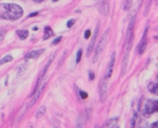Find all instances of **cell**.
<instances>
[{"instance_id":"6da1fadb","label":"cell","mask_w":158,"mask_h":128,"mask_svg":"<svg viewBox=\"0 0 158 128\" xmlns=\"http://www.w3.org/2000/svg\"><path fill=\"white\" fill-rule=\"evenodd\" d=\"M23 15V9L15 3H1L0 5V18L3 20L15 21Z\"/></svg>"},{"instance_id":"7a4b0ae2","label":"cell","mask_w":158,"mask_h":128,"mask_svg":"<svg viewBox=\"0 0 158 128\" xmlns=\"http://www.w3.org/2000/svg\"><path fill=\"white\" fill-rule=\"evenodd\" d=\"M108 34H110V28H107V31L102 35L101 39L99 40L98 42L97 47H95V52H94V58H93V62H97L98 59L100 58L101 53L103 52L104 48H105V45H106V41H107V37H108Z\"/></svg>"},{"instance_id":"3957f363","label":"cell","mask_w":158,"mask_h":128,"mask_svg":"<svg viewBox=\"0 0 158 128\" xmlns=\"http://www.w3.org/2000/svg\"><path fill=\"white\" fill-rule=\"evenodd\" d=\"M47 85V82L46 80H41L39 79L37 82V84H36V87H35V91H34V97H33V100L31 101V103H29V106L34 105V104L36 103V101L38 100V98L41 96L42 91H44V87H46Z\"/></svg>"},{"instance_id":"277c9868","label":"cell","mask_w":158,"mask_h":128,"mask_svg":"<svg viewBox=\"0 0 158 128\" xmlns=\"http://www.w3.org/2000/svg\"><path fill=\"white\" fill-rule=\"evenodd\" d=\"M154 112H158V100H148L145 103L144 113L146 115L153 114Z\"/></svg>"},{"instance_id":"5b68a950","label":"cell","mask_w":158,"mask_h":128,"mask_svg":"<svg viewBox=\"0 0 158 128\" xmlns=\"http://www.w3.org/2000/svg\"><path fill=\"white\" fill-rule=\"evenodd\" d=\"M99 95H100V100L102 102L105 101L106 96H107V83L105 82V77L100 82L99 85Z\"/></svg>"},{"instance_id":"8992f818","label":"cell","mask_w":158,"mask_h":128,"mask_svg":"<svg viewBox=\"0 0 158 128\" xmlns=\"http://www.w3.org/2000/svg\"><path fill=\"white\" fill-rule=\"evenodd\" d=\"M99 28H100V24L98 23L97 24V27H95V31H94V34H93L92 38H91V41L88 46V49H87V55H90L92 53L93 49H94V45H95V41H97V37H98V33H99Z\"/></svg>"},{"instance_id":"52a82bcc","label":"cell","mask_w":158,"mask_h":128,"mask_svg":"<svg viewBox=\"0 0 158 128\" xmlns=\"http://www.w3.org/2000/svg\"><path fill=\"white\" fill-rule=\"evenodd\" d=\"M146 31H147V29H145L144 34H143L142 39H141V41L139 42V46H138V53H139V54H143V53H144V51H145V48H146V46H147Z\"/></svg>"},{"instance_id":"ba28073f","label":"cell","mask_w":158,"mask_h":128,"mask_svg":"<svg viewBox=\"0 0 158 128\" xmlns=\"http://www.w3.org/2000/svg\"><path fill=\"white\" fill-rule=\"evenodd\" d=\"M115 59H116V52H113L112 55H110V63H108V69H107V72H106V75H105V78H110L112 76V73H113V67H114V64H115Z\"/></svg>"},{"instance_id":"9c48e42d","label":"cell","mask_w":158,"mask_h":128,"mask_svg":"<svg viewBox=\"0 0 158 128\" xmlns=\"http://www.w3.org/2000/svg\"><path fill=\"white\" fill-rule=\"evenodd\" d=\"M85 122H86V118H85V113L80 112L76 117L75 127L76 128H85Z\"/></svg>"},{"instance_id":"30bf717a","label":"cell","mask_w":158,"mask_h":128,"mask_svg":"<svg viewBox=\"0 0 158 128\" xmlns=\"http://www.w3.org/2000/svg\"><path fill=\"white\" fill-rule=\"evenodd\" d=\"M98 10H99L100 13L103 14V15H107V14L110 13V6H108V3L105 2V1H102V2H100V5L98 6Z\"/></svg>"},{"instance_id":"8fae6325","label":"cell","mask_w":158,"mask_h":128,"mask_svg":"<svg viewBox=\"0 0 158 128\" xmlns=\"http://www.w3.org/2000/svg\"><path fill=\"white\" fill-rule=\"evenodd\" d=\"M44 52V49H39V50L31 51L26 54V59H37L39 55H41Z\"/></svg>"},{"instance_id":"7c38bea8","label":"cell","mask_w":158,"mask_h":128,"mask_svg":"<svg viewBox=\"0 0 158 128\" xmlns=\"http://www.w3.org/2000/svg\"><path fill=\"white\" fill-rule=\"evenodd\" d=\"M27 108H29V104H24V105H22V108L20 109V111H19L18 115H16V123L18 122H20L21 119L23 118V116L25 115V113H26L27 111Z\"/></svg>"},{"instance_id":"4fadbf2b","label":"cell","mask_w":158,"mask_h":128,"mask_svg":"<svg viewBox=\"0 0 158 128\" xmlns=\"http://www.w3.org/2000/svg\"><path fill=\"white\" fill-rule=\"evenodd\" d=\"M54 57H55V52H54V53H52V55H51V57H50V59L48 60V62H47V64H46V65H44V70H42V71H41V77H44V76L47 74V72H48L49 67H50V65H51V64H52L53 60H54Z\"/></svg>"},{"instance_id":"5bb4252c","label":"cell","mask_w":158,"mask_h":128,"mask_svg":"<svg viewBox=\"0 0 158 128\" xmlns=\"http://www.w3.org/2000/svg\"><path fill=\"white\" fill-rule=\"evenodd\" d=\"M128 60H129V52H126L125 58H123V69H121V76L125 75V74H126V71H127Z\"/></svg>"},{"instance_id":"9a60e30c","label":"cell","mask_w":158,"mask_h":128,"mask_svg":"<svg viewBox=\"0 0 158 128\" xmlns=\"http://www.w3.org/2000/svg\"><path fill=\"white\" fill-rule=\"evenodd\" d=\"M53 36V31L51 29L50 26H46L44 27V40H47L49 39L50 37H52Z\"/></svg>"},{"instance_id":"2e32d148","label":"cell","mask_w":158,"mask_h":128,"mask_svg":"<svg viewBox=\"0 0 158 128\" xmlns=\"http://www.w3.org/2000/svg\"><path fill=\"white\" fill-rule=\"evenodd\" d=\"M148 89L152 93L158 96V83H151L148 85Z\"/></svg>"},{"instance_id":"e0dca14e","label":"cell","mask_w":158,"mask_h":128,"mask_svg":"<svg viewBox=\"0 0 158 128\" xmlns=\"http://www.w3.org/2000/svg\"><path fill=\"white\" fill-rule=\"evenodd\" d=\"M16 34H18V36L20 37V39H23V40L28 37V31H27V29H19V31H16Z\"/></svg>"},{"instance_id":"ac0fdd59","label":"cell","mask_w":158,"mask_h":128,"mask_svg":"<svg viewBox=\"0 0 158 128\" xmlns=\"http://www.w3.org/2000/svg\"><path fill=\"white\" fill-rule=\"evenodd\" d=\"M116 122H117V117L108 119L105 123V125L103 126V128H114L115 126H116Z\"/></svg>"},{"instance_id":"d6986e66","label":"cell","mask_w":158,"mask_h":128,"mask_svg":"<svg viewBox=\"0 0 158 128\" xmlns=\"http://www.w3.org/2000/svg\"><path fill=\"white\" fill-rule=\"evenodd\" d=\"M46 106L44 105H42V106H40L39 109L37 110V112H36V118H40L41 116H44V113H46Z\"/></svg>"},{"instance_id":"ffe728a7","label":"cell","mask_w":158,"mask_h":128,"mask_svg":"<svg viewBox=\"0 0 158 128\" xmlns=\"http://www.w3.org/2000/svg\"><path fill=\"white\" fill-rule=\"evenodd\" d=\"M12 60H13V57H12V55H10V54L6 55L5 58H2V59L0 60V65H2V64H5V63H8V62H11Z\"/></svg>"},{"instance_id":"44dd1931","label":"cell","mask_w":158,"mask_h":128,"mask_svg":"<svg viewBox=\"0 0 158 128\" xmlns=\"http://www.w3.org/2000/svg\"><path fill=\"white\" fill-rule=\"evenodd\" d=\"M131 5H132V1H123V10H129V8L131 7Z\"/></svg>"},{"instance_id":"7402d4cb","label":"cell","mask_w":158,"mask_h":128,"mask_svg":"<svg viewBox=\"0 0 158 128\" xmlns=\"http://www.w3.org/2000/svg\"><path fill=\"white\" fill-rule=\"evenodd\" d=\"M81 55H82V50L80 49V50H78V52H77L76 63H79V62H80V59H81Z\"/></svg>"},{"instance_id":"603a6c76","label":"cell","mask_w":158,"mask_h":128,"mask_svg":"<svg viewBox=\"0 0 158 128\" xmlns=\"http://www.w3.org/2000/svg\"><path fill=\"white\" fill-rule=\"evenodd\" d=\"M65 55H66V51H64L63 52V54H62V57H61V60H60V62H59V65H57V67H61V65H62V63L64 62V59H65Z\"/></svg>"},{"instance_id":"cb8c5ba5","label":"cell","mask_w":158,"mask_h":128,"mask_svg":"<svg viewBox=\"0 0 158 128\" xmlns=\"http://www.w3.org/2000/svg\"><path fill=\"white\" fill-rule=\"evenodd\" d=\"M5 36H6V31L5 29H0V41L5 39Z\"/></svg>"},{"instance_id":"d4e9b609","label":"cell","mask_w":158,"mask_h":128,"mask_svg":"<svg viewBox=\"0 0 158 128\" xmlns=\"http://www.w3.org/2000/svg\"><path fill=\"white\" fill-rule=\"evenodd\" d=\"M135 119H136V113L134 112V117L131 119V128H134V126H135Z\"/></svg>"},{"instance_id":"484cf974","label":"cell","mask_w":158,"mask_h":128,"mask_svg":"<svg viewBox=\"0 0 158 128\" xmlns=\"http://www.w3.org/2000/svg\"><path fill=\"white\" fill-rule=\"evenodd\" d=\"M63 39L62 38V36H60V37H57V38H55L54 40H53V42H52V45H57L59 42H61V40Z\"/></svg>"},{"instance_id":"4316f807","label":"cell","mask_w":158,"mask_h":128,"mask_svg":"<svg viewBox=\"0 0 158 128\" xmlns=\"http://www.w3.org/2000/svg\"><path fill=\"white\" fill-rule=\"evenodd\" d=\"M79 95H80V97H81L82 99H86V98L88 97L87 92H85V91H82V90H79Z\"/></svg>"},{"instance_id":"83f0119b","label":"cell","mask_w":158,"mask_h":128,"mask_svg":"<svg viewBox=\"0 0 158 128\" xmlns=\"http://www.w3.org/2000/svg\"><path fill=\"white\" fill-rule=\"evenodd\" d=\"M74 24H75V20H73V19H72V20L68 21L67 24H66V25H67V27H68V28H69V27H72Z\"/></svg>"},{"instance_id":"f1b7e54d","label":"cell","mask_w":158,"mask_h":128,"mask_svg":"<svg viewBox=\"0 0 158 128\" xmlns=\"http://www.w3.org/2000/svg\"><path fill=\"white\" fill-rule=\"evenodd\" d=\"M90 36H91V31H90V29H87L86 33H85V38H86V39H88Z\"/></svg>"},{"instance_id":"f546056e","label":"cell","mask_w":158,"mask_h":128,"mask_svg":"<svg viewBox=\"0 0 158 128\" xmlns=\"http://www.w3.org/2000/svg\"><path fill=\"white\" fill-rule=\"evenodd\" d=\"M89 78H90V80H93L94 79V73L93 72H89Z\"/></svg>"},{"instance_id":"4dcf8cb0","label":"cell","mask_w":158,"mask_h":128,"mask_svg":"<svg viewBox=\"0 0 158 128\" xmlns=\"http://www.w3.org/2000/svg\"><path fill=\"white\" fill-rule=\"evenodd\" d=\"M151 128H158V122H155L151 125Z\"/></svg>"},{"instance_id":"1f68e13d","label":"cell","mask_w":158,"mask_h":128,"mask_svg":"<svg viewBox=\"0 0 158 128\" xmlns=\"http://www.w3.org/2000/svg\"><path fill=\"white\" fill-rule=\"evenodd\" d=\"M38 14V12H33V13H31L28 15V18H31V16H35V15H37Z\"/></svg>"},{"instance_id":"d6a6232c","label":"cell","mask_w":158,"mask_h":128,"mask_svg":"<svg viewBox=\"0 0 158 128\" xmlns=\"http://www.w3.org/2000/svg\"><path fill=\"white\" fill-rule=\"evenodd\" d=\"M154 39H156V40H158V36H154Z\"/></svg>"},{"instance_id":"836d02e7","label":"cell","mask_w":158,"mask_h":128,"mask_svg":"<svg viewBox=\"0 0 158 128\" xmlns=\"http://www.w3.org/2000/svg\"><path fill=\"white\" fill-rule=\"evenodd\" d=\"M95 128H100V127H99V125H97V126H95Z\"/></svg>"},{"instance_id":"e575fe53","label":"cell","mask_w":158,"mask_h":128,"mask_svg":"<svg viewBox=\"0 0 158 128\" xmlns=\"http://www.w3.org/2000/svg\"><path fill=\"white\" fill-rule=\"evenodd\" d=\"M115 128H119V126H116V127H115Z\"/></svg>"}]
</instances>
